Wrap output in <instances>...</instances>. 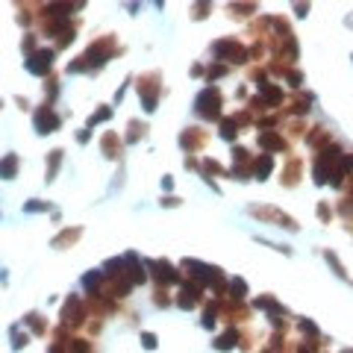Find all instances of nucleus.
<instances>
[{
  "label": "nucleus",
  "mask_w": 353,
  "mask_h": 353,
  "mask_svg": "<svg viewBox=\"0 0 353 353\" xmlns=\"http://www.w3.org/2000/svg\"><path fill=\"white\" fill-rule=\"evenodd\" d=\"M336 159H341V150L338 147H327V150L321 153V159L315 162V183H333V177H336V171H330V165L336 162Z\"/></svg>",
  "instance_id": "obj_1"
},
{
  "label": "nucleus",
  "mask_w": 353,
  "mask_h": 353,
  "mask_svg": "<svg viewBox=\"0 0 353 353\" xmlns=\"http://www.w3.org/2000/svg\"><path fill=\"white\" fill-rule=\"evenodd\" d=\"M194 109H197V115L200 118H218V109H221V94L215 88H203L200 94H197V100H194Z\"/></svg>",
  "instance_id": "obj_2"
},
{
  "label": "nucleus",
  "mask_w": 353,
  "mask_h": 353,
  "mask_svg": "<svg viewBox=\"0 0 353 353\" xmlns=\"http://www.w3.org/2000/svg\"><path fill=\"white\" fill-rule=\"evenodd\" d=\"M51 65H53V51H35L30 59H27V71L30 74H35V77H41V74H47L51 71Z\"/></svg>",
  "instance_id": "obj_3"
},
{
  "label": "nucleus",
  "mask_w": 353,
  "mask_h": 353,
  "mask_svg": "<svg viewBox=\"0 0 353 353\" xmlns=\"http://www.w3.org/2000/svg\"><path fill=\"white\" fill-rule=\"evenodd\" d=\"M147 268L153 271L156 283H162V286H165V283H177V280H180V274L174 271V265H168L165 259H150V262H147Z\"/></svg>",
  "instance_id": "obj_4"
},
{
  "label": "nucleus",
  "mask_w": 353,
  "mask_h": 353,
  "mask_svg": "<svg viewBox=\"0 0 353 353\" xmlns=\"http://www.w3.org/2000/svg\"><path fill=\"white\" fill-rule=\"evenodd\" d=\"M56 127H59V118L53 115L51 109H38V112H35V130L41 135H47L51 130H56Z\"/></svg>",
  "instance_id": "obj_5"
},
{
  "label": "nucleus",
  "mask_w": 353,
  "mask_h": 353,
  "mask_svg": "<svg viewBox=\"0 0 353 353\" xmlns=\"http://www.w3.org/2000/svg\"><path fill=\"white\" fill-rule=\"evenodd\" d=\"M215 56L218 59H238V62H244V51L235 41H218L215 44Z\"/></svg>",
  "instance_id": "obj_6"
},
{
  "label": "nucleus",
  "mask_w": 353,
  "mask_h": 353,
  "mask_svg": "<svg viewBox=\"0 0 353 353\" xmlns=\"http://www.w3.org/2000/svg\"><path fill=\"white\" fill-rule=\"evenodd\" d=\"M197 294H200V283H185L180 291V309H191L197 303Z\"/></svg>",
  "instance_id": "obj_7"
},
{
  "label": "nucleus",
  "mask_w": 353,
  "mask_h": 353,
  "mask_svg": "<svg viewBox=\"0 0 353 353\" xmlns=\"http://www.w3.org/2000/svg\"><path fill=\"white\" fill-rule=\"evenodd\" d=\"M62 321H65V324H80V321H83V303L71 297V300L65 303V309H62Z\"/></svg>",
  "instance_id": "obj_8"
},
{
  "label": "nucleus",
  "mask_w": 353,
  "mask_h": 353,
  "mask_svg": "<svg viewBox=\"0 0 353 353\" xmlns=\"http://www.w3.org/2000/svg\"><path fill=\"white\" fill-rule=\"evenodd\" d=\"M259 144H262L265 150H286V141H283L277 133H259Z\"/></svg>",
  "instance_id": "obj_9"
},
{
  "label": "nucleus",
  "mask_w": 353,
  "mask_h": 353,
  "mask_svg": "<svg viewBox=\"0 0 353 353\" xmlns=\"http://www.w3.org/2000/svg\"><path fill=\"white\" fill-rule=\"evenodd\" d=\"M124 262L130 265V274H133V283H144V277H147V274H144V271L138 268V256H135V253H127V259H124Z\"/></svg>",
  "instance_id": "obj_10"
},
{
  "label": "nucleus",
  "mask_w": 353,
  "mask_h": 353,
  "mask_svg": "<svg viewBox=\"0 0 353 353\" xmlns=\"http://www.w3.org/2000/svg\"><path fill=\"white\" fill-rule=\"evenodd\" d=\"M233 344H238V333H235V330H227L224 336L215 338V347H218V350H230Z\"/></svg>",
  "instance_id": "obj_11"
},
{
  "label": "nucleus",
  "mask_w": 353,
  "mask_h": 353,
  "mask_svg": "<svg viewBox=\"0 0 353 353\" xmlns=\"http://www.w3.org/2000/svg\"><path fill=\"white\" fill-rule=\"evenodd\" d=\"M259 88H262V97H265L271 106H277V103L283 100V91H280L277 85H259Z\"/></svg>",
  "instance_id": "obj_12"
},
{
  "label": "nucleus",
  "mask_w": 353,
  "mask_h": 353,
  "mask_svg": "<svg viewBox=\"0 0 353 353\" xmlns=\"http://www.w3.org/2000/svg\"><path fill=\"white\" fill-rule=\"evenodd\" d=\"M256 306H259V309H268V312H271V315H274V318L286 312V309H283L280 303H274V300H271V297H259V300H256Z\"/></svg>",
  "instance_id": "obj_13"
},
{
  "label": "nucleus",
  "mask_w": 353,
  "mask_h": 353,
  "mask_svg": "<svg viewBox=\"0 0 353 353\" xmlns=\"http://www.w3.org/2000/svg\"><path fill=\"white\" fill-rule=\"evenodd\" d=\"M271 165H274V162H271V156H262V159L253 165V174H256L259 180H265V177L271 174Z\"/></svg>",
  "instance_id": "obj_14"
},
{
  "label": "nucleus",
  "mask_w": 353,
  "mask_h": 353,
  "mask_svg": "<svg viewBox=\"0 0 353 353\" xmlns=\"http://www.w3.org/2000/svg\"><path fill=\"white\" fill-rule=\"evenodd\" d=\"M100 280H103V271H88L85 280H83V286L88 288V291H94V288L100 286Z\"/></svg>",
  "instance_id": "obj_15"
},
{
  "label": "nucleus",
  "mask_w": 353,
  "mask_h": 353,
  "mask_svg": "<svg viewBox=\"0 0 353 353\" xmlns=\"http://www.w3.org/2000/svg\"><path fill=\"white\" fill-rule=\"evenodd\" d=\"M15 171H18V159L9 153V156H6V162H3V180H12V177H15Z\"/></svg>",
  "instance_id": "obj_16"
},
{
  "label": "nucleus",
  "mask_w": 353,
  "mask_h": 353,
  "mask_svg": "<svg viewBox=\"0 0 353 353\" xmlns=\"http://www.w3.org/2000/svg\"><path fill=\"white\" fill-rule=\"evenodd\" d=\"M235 124H238V118H224V121H221V135H224V138H233Z\"/></svg>",
  "instance_id": "obj_17"
},
{
  "label": "nucleus",
  "mask_w": 353,
  "mask_h": 353,
  "mask_svg": "<svg viewBox=\"0 0 353 353\" xmlns=\"http://www.w3.org/2000/svg\"><path fill=\"white\" fill-rule=\"evenodd\" d=\"M230 291H233V297L241 300V297L247 294V283H244V280H233V283H230Z\"/></svg>",
  "instance_id": "obj_18"
},
{
  "label": "nucleus",
  "mask_w": 353,
  "mask_h": 353,
  "mask_svg": "<svg viewBox=\"0 0 353 353\" xmlns=\"http://www.w3.org/2000/svg\"><path fill=\"white\" fill-rule=\"evenodd\" d=\"M203 327H206V330H212V327H215V306H209V309L203 312Z\"/></svg>",
  "instance_id": "obj_19"
},
{
  "label": "nucleus",
  "mask_w": 353,
  "mask_h": 353,
  "mask_svg": "<svg viewBox=\"0 0 353 353\" xmlns=\"http://www.w3.org/2000/svg\"><path fill=\"white\" fill-rule=\"evenodd\" d=\"M53 159H51V168H47V180H53L56 177V168H59V159H62V153L56 150V153H51Z\"/></svg>",
  "instance_id": "obj_20"
},
{
  "label": "nucleus",
  "mask_w": 353,
  "mask_h": 353,
  "mask_svg": "<svg viewBox=\"0 0 353 353\" xmlns=\"http://www.w3.org/2000/svg\"><path fill=\"white\" fill-rule=\"evenodd\" d=\"M106 118H112V109H109V106H100V112H97V115H91L88 124H97V121H106Z\"/></svg>",
  "instance_id": "obj_21"
},
{
  "label": "nucleus",
  "mask_w": 353,
  "mask_h": 353,
  "mask_svg": "<svg viewBox=\"0 0 353 353\" xmlns=\"http://www.w3.org/2000/svg\"><path fill=\"white\" fill-rule=\"evenodd\" d=\"M12 347H15V350H21V347H24V336L18 333V327H12Z\"/></svg>",
  "instance_id": "obj_22"
},
{
  "label": "nucleus",
  "mask_w": 353,
  "mask_h": 353,
  "mask_svg": "<svg viewBox=\"0 0 353 353\" xmlns=\"http://www.w3.org/2000/svg\"><path fill=\"white\" fill-rule=\"evenodd\" d=\"M141 344H144L147 350H153V347H156V336H153V333H144V336H141Z\"/></svg>",
  "instance_id": "obj_23"
},
{
  "label": "nucleus",
  "mask_w": 353,
  "mask_h": 353,
  "mask_svg": "<svg viewBox=\"0 0 353 353\" xmlns=\"http://www.w3.org/2000/svg\"><path fill=\"white\" fill-rule=\"evenodd\" d=\"M71 353H88V344L85 341H71Z\"/></svg>",
  "instance_id": "obj_24"
},
{
  "label": "nucleus",
  "mask_w": 353,
  "mask_h": 353,
  "mask_svg": "<svg viewBox=\"0 0 353 353\" xmlns=\"http://www.w3.org/2000/svg\"><path fill=\"white\" fill-rule=\"evenodd\" d=\"M309 103H312L309 97H300V100L294 103V112H297V115H300V112H306V106H309Z\"/></svg>",
  "instance_id": "obj_25"
},
{
  "label": "nucleus",
  "mask_w": 353,
  "mask_h": 353,
  "mask_svg": "<svg viewBox=\"0 0 353 353\" xmlns=\"http://www.w3.org/2000/svg\"><path fill=\"white\" fill-rule=\"evenodd\" d=\"M353 168V156H341V174H347Z\"/></svg>",
  "instance_id": "obj_26"
},
{
  "label": "nucleus",
  "mask_w": 353,
  "mask_h": 353,
  "mask_svg": "<svg viewBox=\"0 0 353 353\" xmlns=\"http://www.w3.org/2000/svg\"><path fill=\"white\" fill-rule=\"evenodd\" d=\"M24 209H27V212H41L44 206H41V200H30L27 206H24Z\"/></svg>",
  "instance_id": "obj_27"
},
{
  "label": "nucleus",
  "mask_w": 353,
  "mask_h": 353,
  "mask_svg": "<svg viewBox=\"0 0 353 353\" xmlns=\"http://www.w3.org/2000/svg\"><path fill=\"white\" fill-rule=\"evenodd\" d=\"M300 330H303V333H312V336L318 333V327H315L312 321H303V324H300Z\"/></svg>",
  "instance_id": "obj_28"
},
{
  "label": "nucleus",
  "mask_w": 353,
  "mask_h": 353,
  "mask_svg": "<svg viewBox=\"0 0 353 353\" xmlns=\"http://www.w3.org/2000/svg\"><path fill=\"white\" fill-rule=\"evenodd\" d=\"M224 74H227V68L218 65V68H212V71H209V80H215V77H224Z\"/></svg>",
  "instance_id": "obj_29"
},
{
  "label": "nucleus",
  "mask_w": 353,
  "mask_h": 353,
  "mask_svg": "<svg viewBox=\"0 0 353 353\" xmlns=\"http://www.w3.org/2000/svg\"><path fill=\"white\" fill-rule=\"evenodd\" d=\"M288 83H291V85H300V74H297V71H291V74H288Z\"/></svg>",
  "instance_id": "obj_30"
},
{
  "label": "nucleus",
  "mask_w": 353,
  "mask_h": 353,
  "mask_svg": "<svg viewBox=\"0 0 353 353\" xmlns=\"http://www.w3.org/2000/svg\"><path fill=\"white\" fill-rule=\"evenodd\" d=\"M300 353H309V347H300Z\"/></svg>",
  "instance_id": "obj_31"
},
{
  "label": "nucleus",
  "mask_w": 353,
  "mask_h": 353,
  "mask_svg": "<svg viewBox=\"0 0 353 353\" xmlns=\"http://www.w3.org/2000/svg\"><path fill=\"white\" fill-rule=\"evenodd\" d=\"M344 353H353V350H344Z\"/></svg>",
  "instance_id": "obj_32"
}]
</instances>
